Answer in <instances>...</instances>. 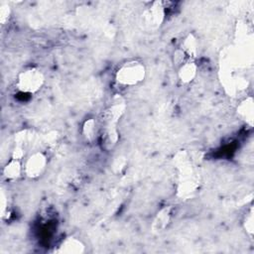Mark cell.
I'll return each mask as SVG.
<instances>
[{
    "mask_svg": "<svg viewBox=\"0 0 254 254\" xmlns=\"http://www.w3.org/2000/svg\"><path fill=\"white\" fill-rule=\"evenodd\" d=\"M146 67L139 61H128L121 64L116 71V81L125 86H133L145 79Z\"/></svg>",
    "mask_w": 254,
    "mask_h": 254,
    "instance_id": "cell-1",
    "label": "cell"
},
{
    "mask_svg": "<svg viewBox=\"0 0 254 254\" xmlns=\"http://www.w3.org/2000/svg\"><path fill=\"white\" fill-rule=\"evenodd\" d=\"M45 83V75L38 67H29L22 70L16 81V86L19 91L26 94L37 93Z\"/></svg>",
    "mask_w": 254,
    "mask_h": 254,
    "instance_id": "cell-2",
    "label": "cell"
},
{
    "mask_svg": "<svg viewBox=\"0 0 254 254\" xmlns=\"http://www.w3.org/2000/svg\"><path fill=\"white\" fill-rule=\"evenodd\" d=\"M47 156L40 151L32 153L25 161L24 174L32 180L40 178L47 170Z\"/></svg>",
    "mask_w": 254,
    "mask_h": 254,
    "instance_id": "cell-3",
    "label": "cell"
},
{
    "mask_svg": "<svg viewBox=\"0 0 254 254\" xmlns=\"http://www.w3.org/2000/svg\"><path fill=\"white\" fill-rule=\"evenodd\" d=\"M165 18V7L162 2H153L142 14V24L147 30L158 29Z\"/></svg>",
    "mask_w": 254,
    "mask_h": 254,
    "instance_id": "cell-4",
    "label": "cell"
},
{
    "mask_svg": "<svg viewBox=\"0 0 254 254\" xmlns=\"http://www.w3.org/2000/svg\"><path fill=\"white\" fill-rule=\"evenodd\" d=\"M85 251V245L76 237H66L59 245L57 253L59 254H81Z\"/></svg>",
    "mask_w": 254,
    "mask_h": 254,
    "instance_id": "cell-5",
    "label": "cell"
},
{
    "mask_svg": "<svg viewBox=\"0 0 254 254\" xmlns=\"http://www.w3.org/2000/svg\"><path fill=\"white\" fill-rule=\"evenodd\" d=\"M197 74V65L194 60H188L178 67V76L183 83H190Z\"/></svg>",
    "mask_w": 254,
    "mask_h": 254,
    "instance_id": "cell-6",
    "label": "cell"
},
{
    "mask_svg": "<svg viewBox=\"0 0 254 254\" xmlns=\"http://www.w3.org/2000/svg\"><path fill=\"white\" fill-rule=\"evenodd\" d=\"M23 173L24 166L22 165L21 160L11 158V160L3 168V176L8 181L17 180Z\"/></svg>",
    "mask_w": 254,
    "mask_h": 254,
    "instance_id": "cell-7",
    "label": "cell"
},
{
    "mask_svg": "<svg viewBox=\"0 0 254 254\" xmlns=\"http://www.w3.org/2000/svg\"><path fill=\"white\" fill-rule=\"evenodd\" d=\"M237 112L243 120H245L248 124L252 125L254 118V105L252 97H248L241 101V103L237 107Z\"/></svg>",
    "mask_w": 254,
    "mask_h": 254,
    "instance_id": "cell-8",
    "label": "cell"
},
{
    "mask_svg": "<svg viewBox=\"0 0 254 254\" xmlns=\"http://www.w3.org/2000/svg\"><path fill=\"white\" fill-rule=\"evenodd\" d=\"M180 48L184 51V53L187 55V57L190 60H194L198 50V43L194 35L189 34L182 42V45Z\"/></svg>",
    "mask_w": 254,
    "mask_h": 254,
    "instance_id": "cell-9",
    "label": "cell"
},
{
    "mask_svg": "<svg viewBox=\"0 0 254 254\" xmlns=\"http://www.w3.org/2000/svg\"><path fill=\"white\" fill-rule=\"evenodd\" d=\"M169 220H170V209L168 207H165L158 213V215L154 221L153 228L157 231H160L167 226Z\"/></svg>",
    "mask_w": 254,
    "mask_h": 254,
    "instance_id": "cell-10",
    "label": "cell"
},
{
    "mask_svg": "<svg viewBox=\"0 0 254 254\" xmlns=\"http://www.w3.org/2000/svg\"><path fill=\"white\" fill-rule=\"evenodd\" d=\"M32 141V133L28 130H22L15 134V146L20 147L26 151V148Z\"/></svg>",
    "mask_w": 254,
    "mask_h": 254,
    "instance_id": "cell-11",
    "label": "cell"
},
{
    "mask_svg": "<svg viewBox=\"0 0 254 254\" xmlns=\"http://www.w3.org/2000/svg\"><path fill=\"white\" fill-rule=\"evenodd\" d=\"M82 134L89 142L93 141L96 135V121L93 118L87 119L82 126Z\"/></svg>",
    "mask_w": 254,
    "mask_h": 254,
    "instance_id": "cell-12",
    "label": "cell"
},
{
    "mask_svg": "<svg viewBox=\"0 0 254 254\" xmlns=\"http://www.w3.org/2000/svg\"><path fill=\"white\" fill-rule=\"evenodd\" d=\"M254 217H253V209L250 208L249 212L246 214L244 221H243V227L245 229V231L252 236L254 233Z\"/></svg>",
    "mask_w": 254,
    "mask_h": 254,
    "instance_id": "cell-13",
    "label": "cell"
},
{
    "mask_svg": "<svg viewBox=\"0 0 254 254\" xmlns=\"http://www.w3.org/2000/svg\"><path fill=\"white\" fill-rule=\"evenodd\" d=\"M188 60H190V59L187 57V55L184 53V51L181 48H179L178 50L175 51L173 61H174V64H176L178 67L181 66Z\"/></svg>",
    "mask_w": 254,
    "mask_h": 254,
    "instance_id": "cell-14",
    "label": "cell"
},
{
    "mask_svg": "<svg viewBox=\"0 0 254 254\" xmlns=\"http://www.w3.org/2000/svg\"><path fill=\"white\" fill-rule=\"evenodd\" d=\"M11 16V9L7 4L0 6V22L2 25H5Z\"/></svg>",
    "mask_w": 254,
    "mask_h": 254,
    "instance_id": "cell-15",
    "label": "cell"
}]
</instances>
